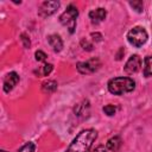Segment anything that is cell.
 <instances>
[{
	"mask_svg": "<svg viewBox=\"0 0 152 152\" xmlns=\"http://www.w3.org/2000/svg\"><path fill=\"white\" fill-rule=\"evenodd\" d=\"M97 138V132L94 128L81 131L72 140L65 152H88Z\"/></svg>",
	"mask_w": 152,
	"mask_h": 152,
	"instance_id": "cell-1",
	"label": "cell"
},
{
	"mask_svg": "<svg viewBox=\"0 0 152 152\" xmlns=\"http://www.w3.org/2000/svg\"><path fill=\"white\" fill-rule=\"evenodd\" d=\"M135 82L131 77H114L108 82V90L114 95H122L133 91Z\"/></svg>",
	"mask_w": 152,
	"mask_h": 152,
	"instance_id": "cell-2",
	"label": "cell"
},
{
	"mask_svg": "<svg viewBox=\"0 0 152 152\" xmlns=\"http://www.w3.org/2000/svg\"><path fill=\"white\" fill-rule=\"evenodd\" d=\"M147 38H148V34L142 26H135V27L131 28L127 33V40L134 48L142 46L146 43Z\"/></svg>",
	"mask_w": 152,
	"mask_h": 152,
	"instance_id": "cell-3",
	"label": "cell"
},
{
	"mask_svg": "<svg viewBox=\"0 0 152 152\" xmlns=\"http://www.w3.org/2000/svg\"><path fill=\"white\" fill-rule=\"evenodd\" d=\"M78 15V11L74 5H69L66 10L59 15V21L62 25L66 26L70 33H74L76 27V18Z\"/></svg>",
	"mask_w": 152,
	"mask_h": 152,
	"instance_id": "cell-4",
	"label": "cell"
},
{
	"mask_svg": "<svg viewBox=\"0 0 152 152\" xmlns=\"http://www.w3.org/2000/svg\"><path fill=\"white\" fill-rule=\"evenodd\" d=\"M100 66H101V61L97 57L90 58V59H88L86 62H78L76 64V68H77L78 72L80 74H83V75L93 74L96 70H99Z\"/></svg>",
	"mask_w": 152,
	"mask_h": 152,
	"instance_id": "cell-5",
	"label": "cell"
},
{
	"mask_svg": "<svg viewBox=\"0 0 152 152\" xmlns=\"http://www.w3.org/2000/svg\"><path fill=\"white\" fill-rule=\"evenodd\" d=\"M58 7H59V1H44L40 4L38 8V15L42 18L50 17L57 11Z\"/></svg>",
	"mask_w": 152,
	"mask_h": 152,
	"instance_id": "cell-6",
	"label": "cell"
},
{
	"mask_svg": "<svg viewBox=\"0 0 152 152\" xmlns=\"http://www.w3.org/2000/svg\"><path fill=\"white\" fill-rule=\"evenodd\" d=\"M141 68V58L138 55H132L128 61L126 62L125 66H124V71L127 75H133L135 72H138Z\"/></svg>",
	"mask_w": 152,
	"mask_h": 152,
	"instance_id": "cell-7",
	"label": "cell"
},
{
	"mask_svg": "<svg viewBox=\"0 0 152 152\" xmlns=\"http://www.w3.org/2000/svg\"><path fill=\"white\" fill-rule=\"evenodd\" d=\"M19 80H20V77L15 71L8 72L4 78V91L5 93H10L18 84Z\"/></svg>",
	"mask_w": 152,
	"mask_h": 152,
	"instance_id": "cell-8",
	"label": "cell"
},
{
	"mask_svg": "<svg viewBox=\"0 0 152 152\" xmlns=\"http://www.w3.org/2000/svg\"><path fill=\"white\" fill-rule=\"evenodd\" d=\"M106 15H107V12L104 8L102 7H99L96 10H93L89 12V18H90V21L95 25L100 24L101 21H103L106 19Z\"/></svg>",
	"mask_w": 152,
	"mask_h": 152,
	"instance_id": "cell-9",
	"label": "cell"
},
{
	"mask_svg": "<svg viewBox=\"0 0 152 152\" xmlns=\"http://www.w3.org/2000/svg\"><path fill=\"white\" fill-rule=\"evenodd\" d=\"M48 42L55 52H59L63 49V40L58 34H50L48 37Z\"/></svg>",
	"mask_w": 152,
	"mask_h": 152,
	"instance_id": "cell-10",
	"label": "cell"
},
{
	"mask_svg": "<svg viewBox=\"0 0 152 152\" xmlns=\"http://www.w3.org/2000/svg\"><path fill=\"white\" fill-rule=\"evenodd\" d=\"M121 144H122L121 138H120L119 135H114V137H112L110 139H108L106 147H107L109 151H112V152H116V151L121 147Z\"/></svg>",
	"mask_w": 152,
	"mask_h": 152,
	"instance_id": "cell-11",
	"label": "cell"
},
{
	"mask_svg": "<svg viewBox=\"0 0 152 152\" xmlns=\"http://www.w3.org/2000/svg\"><path fill=\"white\" fill-rule=\"evenodd\" d=\"M144 76L148 77L152 76V56H146L144 58Z\"/></svg>",
	"mask_w": 152,
	"mask_h": 152,
	"instance_id": "cell-12",
	"label": "cell"
},
{
	"mask_svg": "<svg viewBox=\"0 0 152 152\" xmlns=\"http://www.w3.org/2000/svg\"><path fill=\"white\" fill-rule=\"evenodd\" d=\"M56 89H57V82H56V81H52V80L44 82L43 86H42V90H43L44 93H48V94L53 93Z\"/></svg>",
	"mask_w": 152,
	"mask_h": 152,
	"instance_id": "cell-13",
	"label": "cell"
},
{
	"mask_svg": "<svg viewBox=\"0 0 152 152\" xmlns=\"http://www.w3.org/2000/svg\"><path fill=\"white\" fill-rule=\"evenodd\" d=\"M52 69H53V65L50 64V63H46V64H44L43 66H40V69L36 71V74H37L38 76H40V77H42V76H48V75L51 74Z\"/></svg>",
	"mask_w": 152,
	"mask_h": 152,
	"instance_id": "cell-14",
	"label": "cell"
},
{
	"mask_svg": "<svg viewBox=\"0 0 152 152\" xmlns=\"http://www.w3.org/2000/svg\"><path fill=\"white\" fill-rule=\"evenodd\" d=\"M129 5H131V7H132L135 12H138V13H141V12L144 11V2L140 1V0L129 1Z\"/></svg>",
	"mask_w": 152,
	"mask_h": 152,
	"instance_id": "cell-15",
	"label": "cell"
},
{
	"mask_svg": "<svg viewBox=\"0 0 152 152\" xmlns=\"http://www.w3.org/2000/svg\"><path fill=\"white\" fill-rule=\"evenodd\" d=\"M36 151V145L33 142H26L24 146H21L18 152H34Z\"/></svg>",
	"mask_w": 152,
	"mask_h": 152,
	"instance_id": "cell-16",
	"label": "cell"
},
{
	"mask_svg": "<svg viewBox=\"0 0 152 152\" xmlns=\"http://www.w3.org/2000/svg\"><path fill=\"white\" fill-rule=\"evenodd\" d=\"M103 113L104 114H107L108 116H112V115H114L115 114V112H116V108H115V106H113V104H107V106H104L103 107Z\"/></svg>",
	"mask_w": 152,
	"mask_h": 152,
	"instance_id": "cell-17",
	"label": "cell"
},
{
	"mask_svg": "<svg viewBox=\"0 0 152 152\" xmlns=\"http://www.w3.org/2000/svg\"><path fill=\"white\" fill-rule=\"evenodd\" d=\"M81 46H82L83 50H86V51H91V50H93V44H91L88 39H86V38H83V39L81 40Z\"/></svg>",
	"mask_w": 152,
	"mask_h": 152,
	"instance_id": "cell-18",
	"label": "cell"
},
{
	"mask_svg": "<svg viewBox=\"0 0 152 152\" xmlns=\"http://www.w3.org/2000/svg\"><path fill=\"white\" fill-rule=\"evenodd\" d=\"M34 57H36V61H37V62H45V59H46V55H45V52H43L42 50L36 51V52H34Z\"/></svg>",
	"mask_w": 152,
	"mask_h": 152,
	"instance_id": "cell-19",
	"label": "cell"
},
{
	"mask_svg": "<svg viewBox=\"0 0 152 152\" xmlns=\"http://www.w3.org/2000/svg\"><path fill=\"white\" fill-rule=\"evenodd\" d=\"M20 39H21V42H23V45H24V48H25V49H28V48H30V45H31V40H30V38L27 37V34H25V33H21V36H20Z\"/></svg>",
	"mask_w": 152,
	"mask_h": 152,
	"instance_id": "cell-20",
	"label": "cell"
},
{
	"mask_svg": "<svg viewBox=\"0 0 152 152\" xmlns=\"http://www.w3.org/2000/svg\"><path fill=\"white\" fill-rule=\"evenodd\" d=\"M90 37L93 38L94 42H101V40H102V34L99 33V32H93V33L90 34Z\"/></svg>",
	"mask_w": 152,
	"mask_h": 152,
	"instance_id": "cell-21",
	"label": "cell"
},
{
	"mask_svg": "<svg viewBox=\"0 0 152 152\" xmlns=\"http://www.w3.org/2000/svg\"><path fill=\"white\" fill-rule=\"evenodd\" d=\"M88 152H107V147H104L103 145H100V146H97L93 150H89Z\"/></svg>",
	"mask_w": 152,
	"mask_h": 152,
	"instance_id": "cell-22",
	"label": "cell"
},
{
	"mask_svg": "<svg viewBox=\"0 0 152 152\" xmlns=\"http://www.w3.org/2000/svg\"><path fill=\"white\" fill-rule=\"evenodd\" d=\"M1 152H6V151H1Z\"/></svg>",
	"mask_w": 152,
	"mask_h": 152,
	"instance_id": "cell-23",
	"label": "cell"
}]
</instances>
